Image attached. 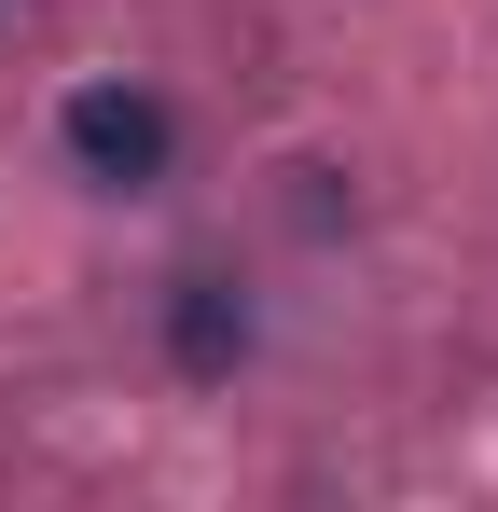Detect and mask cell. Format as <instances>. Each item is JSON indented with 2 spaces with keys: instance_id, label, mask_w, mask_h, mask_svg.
I'll list each match as a JSON object with an SVG mask.
<instances>
[{
  "instance_id": "obj_1",
  "label": "cell",
  "mask_w": 498,
  "mask_h": 512,
  "mask_svg": "<svg viewBox=\"0 0 498 512\" xmlns=\"http://www.w3.org/2000/svg\"><path fill=\"white\" fill-rule=\"evenodd\" d=\"M56 153H70L83 194H153V180L180 167V111H166L153 84H70V111H56Z\"/></svg>"
},
{
  "instance_id": "obj_2",
  "label": "cell",
  "mask_w": 498,
  "mask_h": 512,
  "mask_svg": "<svg viewBox=\"0 0 498 512\" xmlns=\"http://www.w3.org/2000/svg\"><path fill=\"white\" fill-rule=\"evenodd\" d=\"M166 360H180L194 388H222L249 360V291L236 277H166Z\"/></svg>"
}]
</instances>
